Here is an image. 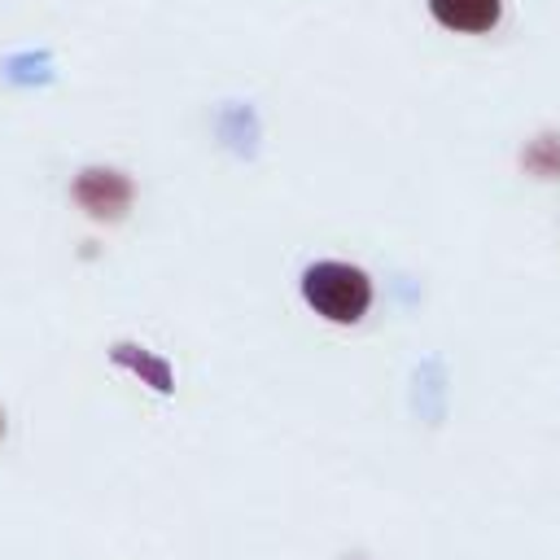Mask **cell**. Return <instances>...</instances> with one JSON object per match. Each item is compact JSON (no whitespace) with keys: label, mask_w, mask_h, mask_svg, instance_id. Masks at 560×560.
Instances as JSON below:
<instances>
[{"label":"cell","mask_w":560,"mask_h":560,"mask_svg":"<svg viewBox=\"0 0 560 560\" xmlns=\"http://www.w3.org/2000/svg\"><path fill=\"white\" fill-rule=\"evenodd\" d=\"M302 298L311 302L315 315L332 324H354L359 315H368L372 280L350 262H315L302 276Z\"/></svg>","instance_id":"cell-1"},{"label":"cell","mask_w":560,"mask_h":560,"mask_svg":"<svg viewBox=\"0 0 560 560\" xmlns=\"http://www.w3.org/2000/svg\"><path fill=\"white\" fill-rule=\"evenodd\" d=\"M74 201L92 219H122L131 206V179L118 171H83L74 179Z\"/></svg>","instance_id":"cell-2"},{"label":"cell","mask_w":560,"mask_h":560,"mask_svg":"<svg viewBox=\"0 0 560 560\" xmlns=\"http://www.w3.org/2000/svg\"><path fill=\"white\" fill-rule=\"evenodd\" d=\"M499 0H429V13L459 35H486L499 22Z\"/></svg>","instance_id":"cell-3"}]
</instances>
